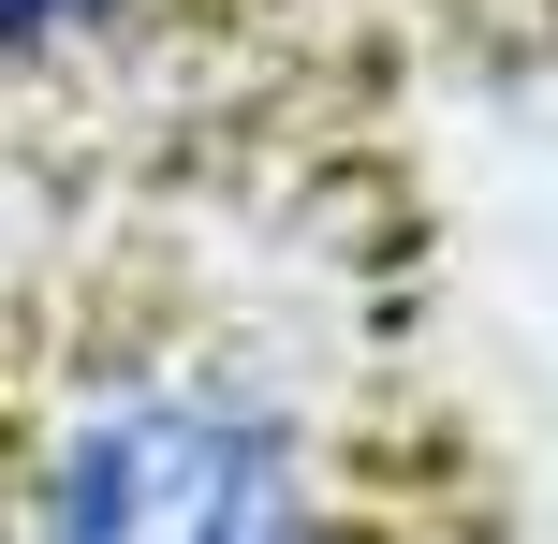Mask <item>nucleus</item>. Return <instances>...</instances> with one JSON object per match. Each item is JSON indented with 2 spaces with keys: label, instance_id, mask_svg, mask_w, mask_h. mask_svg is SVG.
<instances>
[{
  "label": "nucleus",
  "instance_id": "obj_1",
  "mask_svg": "<svg viewBox=\"0 0 558 544\" xmlns=\"http://www.w3.org/2000/svg\"><path fill=\"white\" fill-rule=\"evenodd\" d=\"M0 544H338L308 412L221 339L74 353L0 427Z\"/></svg>",
  "mask_w": 558,
  "mask_h": 544
},
{
  "label": "nucleus",
  "instance_id": "obj_2",
  "mask_svg": "<svg viewBox=\"0 0 558 544\" xmlns=\"http://www.w3.org/2000/svg\"><path fill=\"white\" fill-rule=\"evenodd\" d=\"M177 0H0V74H59V59H118Z\"/></svg>",
  "mask_w": 558,
  "mask_h": 544
}]
</instances>
